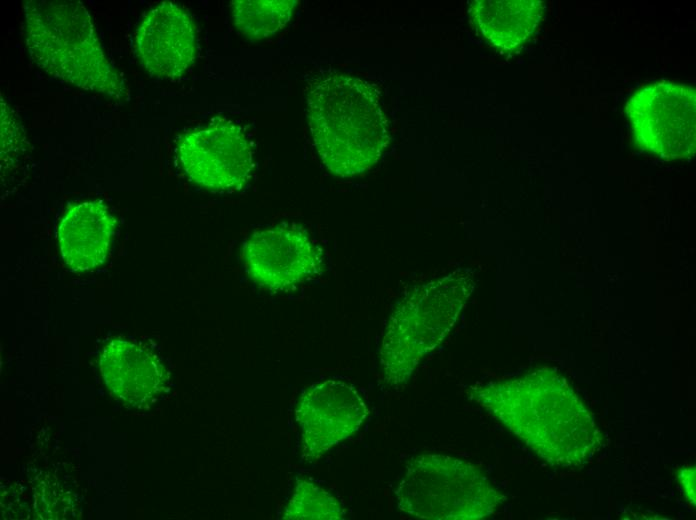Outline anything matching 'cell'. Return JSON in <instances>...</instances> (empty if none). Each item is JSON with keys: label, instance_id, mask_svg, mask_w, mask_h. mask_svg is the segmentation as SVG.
Wrapping results in <instances>:
<instances>
[{"label": "cell", "instance_id": "1", "mask_svg": "<svg viewBox=\"0 0 696 520\" xmlns=\"http://www.w3.org/2000/svg\"><path fill=\"white\" fill-rule=\"evenodd\" d=\"M468 394L551 466L580 467L601 445L592 414L553 369L474 386Z\"/></svg>", "mask_w": 696, "mask_h": 520}, {"label": "cell", "instance_id": "2", "mask_svg": "<svg viewBox=\"0 0 696 520\" xmlns=\"http://www.w3.org/2000/svg\"><path fill=\"white\" fill-rule=\"evenodd\" d=\"M306 115L323 164L337 176L368 170L388 145L379 95L363 79L343 73L319 78L307 92Z\"/></svg>", "mask_w": 696, "mask_h": 520}, {"label": "cell", "instance_id": "3", "mask_svg": "<svg viewBox=\"0 0 696 520\" xmlns=\"http://www.w3.org/2000/svg\"><path fill=\"white\" fill-rule=\"evenodd\" d=\"M24 31L32 62L52 78L114 100L126 97L124 80L106 58L82 2L27 1Z\"/></svg>", "mask_w": 696, "mask_h": 520}, {"label": "cell", "instance_id": "4", "mask_svg": "<svg viewBox=\"0 0 696 520\" xmlns=\"http://www.w3.org/2000/svg\"><path fill=\"white\" fill-rule=\"evenodd\" d=\"M474 289L472 276L456 270L415 287L392 311L380 346L384 382L404 386L421 360L454 326Z\"/></svg>", "mask_w": 696, "mask_h": 520}, {"label": "cell", "instance_id": "5", "mask_svg": "<svg viewBox=\"0 0 696 520\" xmlns=\"http://www.w3.org/2000/svg\"><path fill=\"white\" fill-rule=\"evenodd\" d=\"M395 496L402 513L427 520L482 519L505 500L473 464L432 453L407 461Z\"/></svg>", "mask_w": 696, "mask_h": 520}, {"label": "cell", "instance_id": "6", "mask_svg": "<svg viewBox=\"0 0 696 520\" xmlns=\"http://www.w3.org/2000/svg\"><path fill=\"white\" fill-rule=\"evenodd\" d=\"M625 112L639 147L658 157L683 159L696 147V92L670 81L642 87Z\"/></svg>", "mask_w": 696, "mask_h": 520}, {"label": "cell", "instance_id": "7", "mask_svg": "<svg viewBox=\"0 0 696 520\" xmlns=\"http://www.w3.org/2000/svg\"><path fill=\"white\" fill-rule=\"evenodd\" d=\"M369 410L359 392L341 380H326L301 394L295 419L300 429L301 458L312 463L353 435Z\"/></svg>", "mask_w": 696, "mask_h": 520}, {"label": "cell", "instance_id": "8", "mask_svg": "<svg viewBox=\"0 0 696 520\" xmlns=\"http://www.w3.org/2000/svg\"><path fill=\"white\" fill-rule=\"evenodd\" d=\"M177 153L186 175L214 190L240 189L254 168L250 143L243 131L228 121L185 133Z\"/></svg>", "mask_w": 696, "mask_h": 520}, {"label": "cell", "instance_id": "9", "mask_svg": "<svg viewBox=\"0 0 696 520\" xmlns=\"http://www.w3.org/2000/svg\"><path fill=\"white\" fill-rule=\"evenodd\" d=\"M246 270L260 286L283 291L318 273L321 256L308 235L281 225L252 234L243 247Z\"/></svg>", "mask_w": 696, "mask_h": 520}, {"label": "cell", "instance_id": "10", "mask_svg": "<svg viewBox=\"0 0 696 520\" xmlns=\"http://www.w3.org/2000/svg\"><path fill=\"white\" fill-rule=\"evenodd\" d=\"M135 51L151 75L165 79L180 77L196 56L195 27L191 17L169 1L155 6L136 30Z\"/></svg>", "mask_w": 696, "mask_h": 520}, {"label": "cell", "instance_id": "11", "mask_svg": "<svg viewBox=\"0 0 696 520\" xmlns=\"http://www.w3.org/2000/svg\"><path fill=\"white\" fill-rule=\"evenodd\" d=\"M116 221L100 201L71 207L63 216L58 243L64 262L75 271H87L102 264L108 254Z\"/></svg>", "mask_w": 696, "mask_h": 520}, {"label": "cell", "instance_id": "12", "mask_svg": "<svg viewBox=\"0 0 696 520\" xmlns=\"http://www.w3.org/2000/svg\"><path fill=\"white\" fill-rule=\"evenodd\" d=\"M100 368L110 389L131 404L148 401L164 382V368L157 358L126 340H113L104 347Z\"/></svg>", "mask_w": 696, "mask_h": 520}, {"label": "cell", "instance_id": "13", "mask_svg": "<svg viewBox=\"0 0 696 520\" xmlns=\"http://www.w3.org/2000/svg\"><path fill=\"white\" fill-rule=\"evenodd\" d=\"M544 4L540 0H475L470 16L479 32L504 51L518 49L536 30Z\"/></svg>", "mask_w": 696, "mask_h": 520}, {"label": "cell", "instance_id": "14", "mask_svg": "<svg viewBox=\"0 0 696 520\" xmlns=\"http://www.w3.org/2000/svg\"><path fill=\"white\" fill-rule=\"evenodd\" d=\"M296 5L294 0H234L230 6L239 31L252 39H262L281 30Z\"/></svg>", "mask_w": 696, "mask_h": 520}, {"label": "cell", "instance_id": "15", "mask_svg": "<svg viewBox=\"0 0 696 520\" xmlns=\"http://www.w3.org/2000/svg\"><path fill=\"white\" fill-rule=\"evenodd\" d=\"M345 514L343 506L331 493L308 480H298L282 518L340 520Z\"/></svg>", "mask_w": 696, "mask_h": 520}, {"label": "cell", "instance_id": "16", "mask_svg": "<svg viewBox=\"0 0 696 520\" xmlns=\"http://www.w3.org/2000/svg\"><path fill=\"white\" fill-rule=\"evenodd\" d=\"M695 466H684L678 471V481L682 487L687 502L694 508L696 502L695 489Z\"/></svg>", "mask_w": 696, "mask_h": 520}]
</instances>
